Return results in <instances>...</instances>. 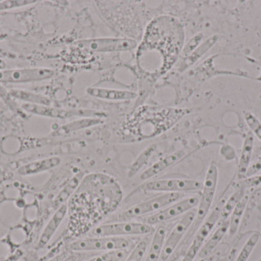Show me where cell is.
I'll return each instance as SVG.
<instances>
[{
    "mask_svg": "<svg viewBox=\"0 0 261 261\" xmlns=\"http://www.w3.org/2000/svg\"><path fill=\"white\" fill-rule=\"evenodd\" d=\"M245 190L238 188L237 191L225 202L221 211V217L222 222L228 220V218L231 216L233 210L237 206L238 204L241 202L244 196H245Z\"/></svg>",
    "mask_w": 261,
    "mask_h": 261,
    "instance_id": "24",
    "label": "cell"
},
{
    "mask_svg": "<svg viewBox=\"0 0 261 261\" xmlns=\"http://www.w3.org/2000/svg\"><path fill=\"white\" fill-rule=\"evenodd\" d=\"M196 211L194 210L189 211L177 222L170 234L166 237L160 261H167L171 257L179 242L190 228L196 218Z\"/></svg>",
    "mask_w": 261,
    "mask_h": 261,
    "instance_id": "10",
    "label": "cell"
},
{
    "mask_svg": "<svg viewBox=\"0 0 261 261\" xmlns=\"http://www.w3.org/2000/svg\"><path fill=\"white\" fill-rule=\"evenodd\" d=\"M36 3L37 1H33V0H9V1L0 2V11L22 7V6H29Z\"/></svg>",
    "mask_w": 261,
    "mask_h": 261,
    "instance_id": "30",
    "label": "cell"
},
{
    "mask_svg": "<svg viewBox=\"0 0 261 261\" xmlns=\"http://www.w3.org/2000/svg\"><path fill=\"white\" fill-rule=\"evenodd\" d=\"M260 173H261V158L257 159L254 163L250 165V167H248V170H247L246 173L244 175L242 179L255 176V175H257Z\"/></svg>",
    "mask_w": 261,
    "mask_h": 261,
    "instance_id": "32",
    "label": "cell"
},
{
    "mask_svg": "<svg viewBox=\"0 0 261 261\" xmlns=\"http://www.w3.org/2000/svg\"><path fill=\"white\" fill-rule=\"evenodd\" d=\"M218 178H219V171H218L217 164L215 161H213L207 170L205 182L202 184V194L199 198V205H198L194 221L196 222V226H199L201 223H202L206 218L207 215L210 212L215 196H216Z\"/></svg>",
    "mask_w": 261,
    "mask_h": 261,
    "instance_id": "2",
    "label": "cell"
},
{
    "mask_svg": "<svg viewBox=\"0 0 261 261\" xmlns=\"http://www.w3.org/2000/svg\"><path fill=\"white\" fill-rule=\"evenodd\" d=\"M141 188L145 191L165 193H190L202 188V182L195 179H167L149 181Z\"/></svg>",
    "mask_w": 261,
    "mask_h": 261,
    "instance_id": "9",
    "label": "cell"
},
{
    "mask_svg": "<svg viewBox=\"0 0 261 261\" xmlns=\"http://www.w3.org/2000/svg\"><path fill=\"white\" fill-rule=\"evenodd\" d=\"M55 70L47 67H25V68L0 70V83L4 84H26L45 81L53 78Z\"/></svg>",
    "mask_w": 261,
    "mask_h": 261,
    "instance_id": "4",
    "label": "cell"
},
{
    "mask_svg": "<svg viewBox=\"0 0 261 261\" xmlns=\"http://www.w3.org/2000/svg\"><path fill=\"white\" fill-rule=\"evenodd\" d=\"M254 135L251 132H249L245 136L243 146H242V153H241L240 160H239V170H238L239 180L242 179L244 175L248 170V167H250L253 150H254Z\"/></svg>",
    "mask_w": 261,
    "mask_h": 261,
    "instance_id": "17",
    "label": "cell"
},
{
    "mask_svg": "<svg viewBox=\"0 0 261 261\" xmlns=\"http://www.w3.org/2000/svg\"><path fill=\"white\" fill-rule=\"evenodd\" d=\"M126 256V251H109L87 261H121Z\"/></svg>",
    "mask_w": 261,
    "mask_h": 261,
    "instance_id": "27",
    "label": "cell"
},
{
    "mask_svg": "<svg viewBox=\"0 0 261 261\" xmlns=\"http://www.w3.org/2000/svg\"><path fill=\"white\" fill-rule=\"evenodd\" d=\"M224 204H225V201H220L215 207L210 216L202 222V225L198 229L197 232L195 234L194 239H193V242H192L189 249L187 250L182 261H193L197 257L201 248L206 242L207 239L211 234L213 228H215L217 222L220 220L221 211H222Z\"/></svg>",
    "mask_w": 261,
    "mask_h": 261,
    "instance_id": "5",
    "label": "cell"
},
{
    "mask_svg": "<svg viewBox=\"0 0 261 261\" xmlns=\"http://www.w3.org/2000/svg\"><path fill=\"white\" fill-rule=\"evenodd\" d=\"M184 155H185V153H184V150H178V151L174 152V153L165 156L161 160L156 162V163L152 165L151 167H149L147 170H146L141 175L140 179L141 180H147V179L154 177L156 175L160 174L164 170L174 165L178 161L180 160L184 157Z\"/></svg>",
    "mask_w": 261,
    "mask_h": 261,
    "instance_id": "15",
    "label": "cell"
},
{
    "mask_svg": "<svg viewBox=\"0 0 261 261\" xmlns=\"http://www.w3.org/2000/svg\"><path fill=\"white\" fill-rule=\"evenodd\" d=\"M21 107L28 113H32L37 116L56 118V119H68L74 116H82L84 118H102L106 116L104 113L93 111V110H64V109L55 108V107H51L48 105H42V104L24 103L21 105Z\"/></svg>",
    "mask_w": 261,
    "mask_h": 261,
    "instance_id": "8",
    "label": "cell"
},
{
    "mask_svg": "<svg viewBox=\"0 0 261 261\" xmlns=\"http://www.w3.org/2000/svg\"><path fill=\"white\" fill-rule=\"evenodd\" d=\"M260 239V235L259 233L255 232L251 234L249 239L245 242L244 246L242 247L236 261H248L253 251H254V248L258 244Z\"/></svg>",
    "mask_w": 261,
    "mask_h": 261,
    "instance_id": "25",
    "label": "cell"
},
{
    "mask_svg": "<svg viewBox=\"0 0 261 261\" xmlns=\"http://www.w3.org/2000/svg\"><path fill=\"white\" fill-rule=\"evenodd\" d=\"M147 242L145 240L141 241L137 244L125 261H142L147 251Z\"/></svg>",
    "mask_w": 261,
    "mask_h": 261,
    "instance_id": "28",
    "label": "cell"
},
{
    "mask_svg": "<svg viewBox=\"0 0 261 261\" xmlns=\"http://www.w3.org/2000/svg\"><path fill=\"white\" fill-rule=\"evenodd\" d=\"M61 162V159L58 156L45 158L22 165L18 169V173L23 176H33L52 170L58 167Z\"/></svg>",
    "mask_w": 261,
    "mask_h": 261,
    "instance_id": "14",
    "label": "cell"
},
{
    "mask_svg": "<svg viewBox=\"0 0 261 261\" xmlns=\"http://www.w3.org/2000/svg\"><path fill=\"white\" fill-rule=\"evenodd\" d=\"M181 197H182V195L180 193H164V195L152 198L132 207L125 212L119 215V219L122 221L130 220L140 216L160 211L165 207L174 203Z\"/></svg>",
    "mask_w": 261,
    "mask_h": 261,
    "instance_id": "6",
    "label": "cell"
},
{
    "mask_svg": "<svg viewBox=\"0 0 261 261\" xmlns=\"http://www.w3.org/2000/svg\"><path fill=\"white\" fill-rule=\"evenodd\" d=\"M83 179V174H79L72 178L67 185L63 188V189L60 192L59 194L57 196L56 199L54 202V207L58 209L60 206L65 204L66 201L70 198V196L73 194V192L77 188L78 185L81 182V179Z\"/></svg>",
    "mask_w": 261,
    "mask_h": 261,
    "instance_id": "23",
    "label": "cell"
},
{
    "mask_svg": "<svg viewBox=\"0 0 261 261\" xmlns=\"http://www.w3.org/2000/svg\"><path fill=\"white\" fill-rule=\"evenodd\" d=\"M202 38H203L202 33H198L196 34V35H194V36L190 40V41L187 43V46H186L185 49H184V52H184V55L188 57L189 55L200 44Z\"/></svg>",
    "mask_w": 261,
    "mask_h": 261,
    "instance_id": "31",
    "label": "cell"
},
{
    "mask_svg": "<svg viewBox=\"0 0 261 261\" xmlns=\"http://www.w3.org/2000/svg\"><path fill=\"white\" fill-rule=\"evenodd\" d=\"M79 48L94 52H127L136 47L137 41L125 38H96L81 40L76 42Z\"/></svg>",
    "mask_w": 261,
    "mask_h": 261,
    "instance_id": "7",
    "label": "cell"
},
{
    "mask_svg": "<svg viewBox=\"0 0 261 261\" xmlns=\"http://www.w3.org/2000/svg\"><path fill=\"white\" fill-rule=\"evenodd\" d=\"M151 225L140 222H122L99 225L92 230L93 237L123 238V236L144 235L153 232Z\"/></svg>",
    "mask_w": 261,
    "mask_h": 261,
    "instance_id": "3",
    "label": "cell"
},
{
    "mask_svg": "<svg viewBox=\"0 0 261 261\" xmlns=\"http://www.w3.org/2000/svg\"><path fill=\"white\" fill-rule=\"evenodd\" d=\"M248 200H249V198L248 196H244L243 199L238 204L237 206L231 212V216H230L229 229H228L230 237H232L237 233L242 216H243L245 208L248 205Z\"/></svg>",
    "mask_w": 261,
    "mask_h": 261,
    "instance_id": "22",
    "label": "cell"
},
{
    "mask_svg": "<svg viewBox=\"0 0 261 261\" xmlns=\"http://www.w3.org/2000/svg\"><path fill=\"white\" fill-rule=\"evenodd\" d=\"M9 93L13 98L20 101H26L28 104H42V105L50 106V100L44 95L38 94L28 90L12 89Z\"/></svg>",
    "mask_w": 261,
    "mask_h": 261,
    "instance_id": "21",
    "label": "cell"
},
{
    "mask_svg": "<svg viewBox=\"0 0 261 261\" xmlns=\"http://www.w3.org/2000/svg\"><path fill=\"white\" fill-rule=\"evenodd\" d=\"M166 237H167L166 228L164 226L159 225L153 234L150 248H149L148 252H147L144 261H160L161 260Z\"/></svg>",
    "mask_w": 261,
    "mask_h": 261,
    "instance_id": "18",
    "label": "cell"
},
{
    "mask_svg": "<svg viewBox=\"0 0 261 261\" xmlns=\"http://www.w3.org/2000/svg\"><path fill=\"white\" fill-rule=\"evenodd\" d=\"M228 229H229V221L227 220L222 222L220 226H219V228L214 231V233L210 236V239L204 244L198 254V257L202 259L210 255L222 242L225 234L228 232Z\"/></svg>",
    "mask_w": 261,
    "mask_h": 261,
    "instance_id": "16",
    "label": "cell"
},
{
    "mask_svg": "<svg viewBox=\"0 0 261 261\" xmlns=\"http://www.w3.org/2000/svg\"><path fill=\"white\" fill-rule=\"evenodd\" d=\"M218 40H219V36L217 35H214L205 40L202 44H199L188 57H187L184 65H182V69L187 68L194 64L196 61H199L207 52H208L216 44Z\"/></svg>",
    "mask_w": 261,
    "mask_h": 261,
    "instance_id": "20",
    "label": "cell"
},
{
    "mask_svg": "<svg viewBox=\"0 0 261 261\" xmlns=\"http://www.w3.org/2000/svg\"><path fill=\"white\" fill-rule=\"evenodd\" d=\"M67 213V205L66 204L60 206L50 218L46 226L44 227L38 242V249L44 248L51 240L56 231L59 228Z\"/></svg>",
    "mask_w": 261,
    "mask_h": 261,
    "instance_id": "12",
    "label": "cell"
},
{
    "mask_svg": "<svg viewBox=\"0 0 261 261\" xmlns=\"http://www.w3.org/2000/svg\"><path fill=\"white\" fill-rule=\"evenodd\" d=\"M61 261H78V257L77 256L72 254V255L68 256V257L63 259Z\"/></svg>",
    "mask_w": 261,
    "mask_h": 261,
    "instance_id": "33",
    "label": "cell"
},
{
    "mask_svg": "<svg viewBox=\"0 0 261 261\" xmlns=\"http://www.w3.org/2000/svg\"><path fill=\"white\" fill-rule=\"evenodd\" d=\"M199 199L197 197H190L182 199L180 202H174L156 214L147 218V224L149 225H158L162 222H168L178 216L187 214L189 211L199 205Z\"/></svg>",
    "mask_w": 261,
    "mask_h": 261,
    "instance_id": "11",
    "label": "cell"
},
{
    "mask_svg": "<svg viewBox=\"0 0 261 261\" xmlns=\"http://www.w3.org/2000/svg\"><path fill=\"white\" fill-rule=\"evenodd\" d=\"M6 63L2 58H0V70H3V69L6 68Z\"/></svg>",
    "mask_w": 261,
    "mask_h": 261,
    "instance_id": "34",
    "label": "cell"
},
{
    "mask_svg": "<svg viewBox=\"0 0 261 261\" xmlns=\"http://www.w3.org/2000/svg\"><path fill=\"white\" fill-rule=\"evenodd\" d=\"M87 93L90 96L107 101H129L135 99L138 93L130 90L104 88V87H88Z\"/></svg>",
    "mask_w": 261,
    "mask_h": 261,
    "instance_id": "13",
    "label": "cell"
},
{
    "mask_svg": "<svg viewBox=\"0 0 261 261\" xmlns=\"http://www.w3.org/2000/svg\"><path fill=\"white\" fill-rule=\"evenodd\" d=\"M130 242L125 238L91 237L81 239L70 245L71 251L75 252L88 251H122L129 248Z\"/></svg>",
    "mask_w": 261,
    "mask_h": 261,
    "instance_id": "1",
    "label": "cell"
},
{
    "mask_svg": "<svg viewBox=\"0 0 261 261\" xmlns=\"http://www.w3.org/2000/svg\"><path fill=\"white\" fill-rule=\"evenodd\" d=\"M244 117H245L247 125L251 130V133L254 136H257V139L261 142V122L260 120L250 111H245L244 113Z\"/></svg>",
    "mask_w": 261,
    "mask_h": 261,
    "instance_id": "26",
    "label": "cell"
},
{
    "mask_svg": "<svg viewBox=\"0 0 261 261\" xmlns=\"http://www.w3.org/2000/svg\"><path fill=\"white\" fill-rule=\"evenodd\" d=\"M261 174L255 175L251 177L240 179L236 182V186L241 189L246 190L247 188H254V187L260 186Z\"/></svg>",
    "mask_w": 261,
    "mask_h": 261,
    "instance_id": "29",
    "label": "cell"
},
{
    "mask_svg": "<svg viewBox=\"0 0 261 261\" xmlns=\"http://www.w3.org/2000/svg\"><path fill=\"white\" fill-rule=\"evenodd\" d=\"M62 260V257L61 256H57V257H54V258L50 259V260L47 261H61Z\"/></svg>",
    "mask_w": 261,
    "mask_h": 261,
    "instance_id": "35",
    "label": "cell"
},
{
    "mask_svg": "<svg viewBox=\"0 0 261 261\" xmlns=\"http://www.w3.org/2000/svg\"><path fill=\"white\" fill-rule=\"evenodd\" d=\"M102 118H93L85 117L83 119L77 120V121H73L69 123L66 125L58 128L55 130L52 135L53 136H64V135L68 134L72 132L77 131V130H82V129L87 128V127H93V126L99 125L102 124Z\"/></svg>",
    "mask_w": 261,
    "mask_h": 261,
    "instance_id": "19",
    "label": "cell"
}]
</instances>
